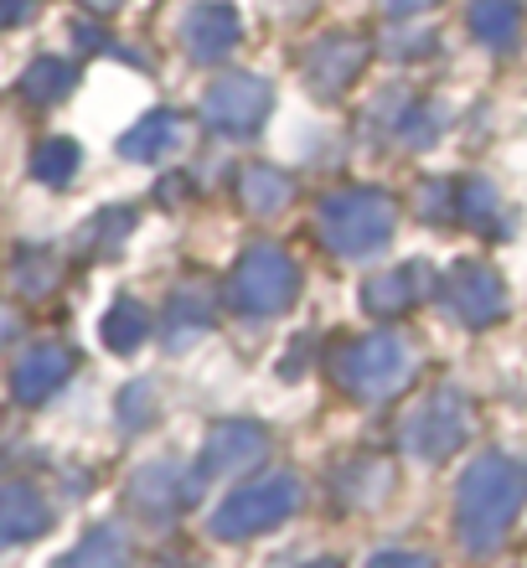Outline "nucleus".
<instances>
[{
	"instance_id": "f257e3e1",
	"label": "nucleus",
	"mask_w": 527,
	"mask_h": 568,
	"mask_svg": "<svg viewBox=\"0 0 527 568\" xmlns=\"http://www.w3.org/2000/svg\"><path fill=\"white\" fill-rule=\"evenodd\" d=\"M517 501H523V470L507 460H482L466 476V491H460V523H466V538L482 548L513 523Z\"/></svg>"
},
{
	"instance_id": "f03ea898",
	"label": "nucleus",
	"mask_w": 527,
	"mask_h": 568,
	"mask_svg": "<svg viewBox=\"0 0 527 568\" xmlns=\"http://www.w3.org/2000/svg\"><path fill=\"white\" fill-rule=\"evenodd\" d=\"M321 223H326V239L342 248V254H373L377 243L388 239L393 227V207L383 196H332L326 212H321Z\"/></svg>"
},
{
	"instance_id": "7ed1b4c3",
	"label": "nucleus",
	"mask_w": 527,
	"mask_h": 568,
	"mask_svg": "<svg viewBox=\"0 0 527 568\" xmlns=\"http://www.w3.org/2000/svg\"><path fill=\"white\" fill-rule=\"evenodd\" d=\"M295 295V270L280 248H254L239 264V305L243 311H280Z\"/></svg>"
},
{
	"instance_id": "20e7f679",
	"label": "nucleus",
	"mask_w": 527,
	"mask_h": 568,
	"mask_svg": "<svg viewBox=\"0 0 527 568\" xmlns=\"http://www.w3.org/2000/svg\"><path fill=\"white\" fill-rule=\"evenodd\" d=\"M295 507V480H270V486H254V491H239L217 511V532L239 538V532H254L264 523H280L285 511Z\"/></svg>"
},
{
	"instance_id": "39448f33",
	"label": "nucleus",
	"mask_w": 527,
	"mask_h": 568,
	"mask_svg": "<svg viewBox=\"0 0 527 568\" xmlns=\"http://www.w3.org/2000/svg\"><path fill=\"white\" fill-rule=\"evenodd\" d=\"M270 109V89L259 78H223L207 93V120H217L223 130H254Z\"/></svg>"
},
{
	"instance_id": "423d86ee",
	"label": "nucleus",
	"mask_w": 527,
	"mask_h": 568,
	"mask_svg": "<svg viewBox=\"0 0 527 568\" xmlns=\"http://www.w3.org/2000/svg\"><path fill=\"white\" fill-rule=\"evenodd\" d=\"M68 362H73V357H68L62 346H37V352H27V357H21V367L11 373V393L21 398V404H42L47 393L68 377Z\"/></svg>"
},
{
	"instance_id": "0eeeda50",
	"label": "nucleus",
	"mask_w": 527,
	"mask_h": 568,
	"mask_svg": "<svg viewBox=\"0 0 527 568\" xmlns=\"http://www.w3.org/2000/svg\"><path fill=\"white\" fill-rule=\"evenodd\" d=\"M357 367H362L357 388H362V393H383V388H393V383H404L408 352L393 342V336H373V342L357 352Z\"/></svg>"
},
{
	"instance_id": "6e6552de",
	"label": "nucleus",
	"mask_w": 527,
	"mask_h": 568,
	"mask_svg": "<svg viewBox=\"0 0 527 568\" xmlns=\"http://www.w3.org/2000/svg\"><path fill=\"white\" fill-rule=\"evenodd\" d=\"M47 527V501L27 486H6L0 491V542H27Z\"/></svg>"
},
{
	"instance_id": "1a4fd4ad",
	"label": "nucleus",
	"mask_w": 527,
	"mask_h": 568,
	"mask_svg": "<svg viewBox=\"0 0 527 568\" xmlns=\"http://www.w3.org/2000/svg\"><path fill=\"white\" fill-rule=\"evenodd\" d=\"M186 42H192L196 58H217V52H227V42L239 37V21H233V11L227 6H196V16L186 21Z\"/></svg>"
},
{
	"instance_id": "9d476101",
	"label": "nucleus",
	"mask_w": 527,
	"mask_h": 568,
	"mask_svg": "<svg viewBox=\"0 0 527 568\" xmlns=\"http://www.w3.org/2000/svg\"><path fill=\"white\" fill-rule=\"evenodd\" d=\"M455 305L466 311V321H486V315L501 311V290L486 270H460V284H455Z\"/></svg>"
},
{
	"instance_id": "9b49d317",
	"label": "nucleus",
	"mask_w": 527,
	"mask_h": 568,
	"mask_svg": "<svg viewBox=\"0 0 527 568\" xmlns=\"http://www.w3.org/2000/svg\"><path fill=\"white\" fill-rule=\"evenodd\" d=\"M470 27L482 31V42L507 47V42L517 37V6H513V0H476V11H470Z\"/></svg>"
},
{
	"instance_id": "f8f14e48",
	"label": "nucleus",
	"mask_w": 527,
	"mask_h": 568,
	"mask_svg": "<svg viewBox=\"0 0 527 568\" xmlns=\"http://www.w3.org/2000/svg\"><path fill=\"white\" fill-rule=\"evenodd\" d=\"M58 568H124V542L114 538L109 527H99V532H93L73 558H62Z\"/></svg>"
},
{
	"instance_id": "ddd939ff",
	"label": "nucleus",
	"mask_w": 527,
	"mask_h": 568,
	"mask_svg": "<svg viewBox=\"0 0 527 568\" xmlns=\"http://www.w3.org/2000/svg\"><path fill=\"white\" fill-rule=\"evenodd\" d=\"M104 336H109V346H114V352H135V346L145 342V311H140V305H130V300H120V305L109 311Z\"/></svg>"
},
{
	"instance_id": "4468645a",
	"label": "nucleus",
	"mask_w": 527,
	"mask_h": 568,
	"mask_svg": "<svg viewBox=\"0 0 527 568\" xmlns=\"http://www.w3.org/2000/svg\"><path fill=\"white\" fill-rule=\"evenodd\" d=\"M31 171H37L42 181H52V186H62V181L78 171V145H73V140H47V145L37 150Z\"/></svg>"
},
{
	"instance_id": "2eb2a0df",
	"label": "nucleus",
	"mask_w": 527,
	"mask_h": 568,
	"mask_svg": "<svg viewBox=\"0 0 527 568\" xmlns=\"http://www.w3.org/2000/svg\"><path fill=\"white\" fill-rule=\"evenodd\" d=\"M68 89H73V68H68V62L42 58V62H37V68L27 73V93L37 99V104H47V99H62Z\"/></svg>"
},
{
	"instance_id": "dca6fc26",
	"label": "nucleus",
	"mask_w": 527,
	"mask_h": 568,
	"mask_svg": "<svg viewBox=\"0 0 527 568\" xmlns=\"http://www.w3.org/2000/svg\"><path fill=\"white\" fill-rule=\"evenodd\" d=\"M243 192H249V202H254L259 212H270V207H285L290 181L280 176V171H264V165H254V171H243Z\"/></svg>"
},
{
	"instance_id": "f3484780",
	"label": "nucleus",
	"mask_w": 527,
	"mask_h": 568,
	"mask_svg": "<svg viewBox=\"0 0 527 568\" xmlns=\"http://www.w3.org/2000/svg\"><path fill=\"white\" fill-rule=\"evenodd\" d=\"M171 135H176V124H171V114H155L151 124H140L135 135H124V155H151V150H166Z\"/></svg>"
},
{
	"instance_id": "a211bd4d",
	"label": "nucleus",
	"mask_w": 527,
	"mask_h": 568,
	"mask_svg": "<svg viewBox=\"0 0 527 568\" xmlns=\"http://www.w3.org/2000/svg\"><path fill=\"white\" fill-rule=\"evenodd\" d=\"M373 568H424L419 558H404V554H388V558H377Z\"/></svg>"
},
{
	"instance_id": "6ab92c4d",
	"label": "nucleus",
	"mask_w": 527,
	"mask_h": 568,
	"mask_svg": "<svg viewBox=\"0 0 527 568\" xmlns=\"http://www.w3.org/2000/svg\"><path fill=\"white\" fill-rule=\"evenodd\" d=\"M393 11H419V6H429V0H388Z\"/></svg>"
},
{
	"instance_id": "aec40b11",
	"label": "nucleus",
	"mask_w": 527,
	"mask_h": 568,
	"mask_svg": "<svg viewBox=\"0 0 527 568\" xmlns=\"http://www.w3.org/2000/svg\"><path fill=\"white\" fill-rule=\"evenodd\" d=\"M11 331H16V321H11V315H6V311H0V342H6Z\"/></svg>"
},
{
	"instance_id": "412c9836",
	"label": "nucleus",
	"mask_w": 527,
	"mask_h": 568,
	"mask_svg": "<svg viewBox=\"0 0 527 568\" xmlns=\"http://www.w3.org/2000/svg\"><path fill=\"white\" fill-rule=\"evenodd\" d=\"M83 6H93V11H114L120 0H83Z\"/></svg>"
}]
</instances>
